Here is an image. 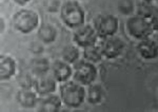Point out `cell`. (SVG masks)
<instances>
[{"instance_id": "3957f363", "label": "cell", "mask_w": 158, "mask_h": 112, "mask_svg": "<svg viewBox=\"0 0 158 112\" xmlns=\"http://www.w3.org/2000/svg\"><path fill=\"white\" fill-rule=\"evenodd\" d=\"M13 25L22 34H29L39 27V15L29 9H21L13 15Z\"/></svg>"}, {"instance_id": "cb8c5ba5", "label": "cell", "mask_w": 158, "mask_h": 112, "mask_svg": "<svg viewBox=\"0 0 158 112\" xmlns=\"http://www.w3.org/2000/svg\"><path fill=\"white\" fill-rule=\"evenodd\" d=\"M12 1L18 4V6H25L27 2H30V0H12Z\"/></svg>"}, {"instance_id": "9a60e30c", "label": "cell", "mask_w": 158, "mask_h": 112, "mask_svg": "<svg viewBox=\"0 0 158 112\" xmlns=\"http://www.w3.org/2000/svg\"><path fill=\"white\" fill-rule=\"evenodd\" d=\"M57 29L51 24H42L39 25L37 37L43 44H53L57 38Z\"/></svg>"}, {"instance_id": "d6986e66", "label": "cell", "mask_w": 158, "mask_h": 112, "mask_svg": "<svg viewBox=\"0 0 158 112\" xmlns=\"http://www.w3.org/2000/svg\"><path fill=\"white\" fill-rule=\"evenodd\" d=\"M156 3L153 0H139L136 3V14L150 19L155 10Z\"/></svg>"}, {"instance_id": "30bf717a", "label": "cell", "mask_w": 158, "mask_h": 112, "mask_svg": "<svg viewBox=\"0 0 158 112\" xmlns=\"http://www.w3.org/2000/svg\"><path fill=\"white\" fill-rule=\"evenodd\" d=\"M51 71H52V75L55 77V80L60 84L70 80L74 72L70 63L64 62L63 59H58L53 62Z\"/></svg>"}, {"instance_id": "9c48e42d", "label": "cell", "mask_w": 158, "mask_h": 112, "mask_svg": "<svg viewBox=\"0 0 158 112\" xmlns=\"http://www.w3.org/2000/svg\"><path fill=\"white\" fill-rule=\"evenodd\" d=\"M57 83L58 81L55 80L53 75L44 74L41 76H37L36 80H35L34 89L38 93V95H48V94H52L55 92L57 89Z\"/></svg>"}, {"instance_id": "484cf974", "label": "cell", "mask_w": 158, "mask_h": 112, "mask_svg": "<svg viewBox=\"0 0 158 112\" xmlns=\"http://www.w3.org/2000/svg\"><path fill=\"white\" fill-rule=\"evenodd\" d=\"M155 40H156V42H157V45H158V35L156 36V38H155Z\"/></svg>"}, {"instance_id": "603a6c76", "label": "cell", "mask_w": 158, "mask_h": 112, "mask_svg": "<svg viewBox=\"0 0 158 112\" xmlns=\"http://www.w3.org/2000/svg\"><path fill=\"white\" fill-rule=\"evenodd\" d=\"M150 21H151L154 31L158 32V4H156V6H155V10L153 12L151 18H150Z\"/></svg>"}, {"instance_id": "5bb4252c", "label": "cell", "mask_w": 158, "mask_h": 112, "mask_svg": "<svg viewBox=\"0 0 158 112\" xmlns=\"http://www.w3.org/2000/svg\"><path fill=\"white\" fill-rule=\"evenodd\" d=\"M36 91H33L32 89L20 88V90L16 94V101L23 108H34L38 104V98Z\"/></svg>"}, {"instance_id": "e0dca14e", "label": "cell", "mask_w": 158, "mask_h": 112, "mask_svg": "<svg viewBox=\"0 0 158 112\" xmlns=\"http://www.w3.org/2000/svg\"><path fill=\"white\" fill-rule=\"evenodd\" d=\"M103 97V89L100 84H91L88 86L86 89V96L85 100L92 105H97L102 101Z\"/></svg>"}, {"instance_id": "7402d4cb", "label": "cell", "mask_w": 158, "mask_h": 112, "mask_svg": "<svg viewBox=\"0 0 158 112\" xmlns=\"http://www.w3.org/2000/svg\"><path fill=\"white\" fill-rule=\"evenodd\" d=\"M132 9H134V3H132L131 0H120L119 2V10L127 14V13L132 12Z\"/></svg>"}, {"instance_id": "44dd1931", "label": "cell", "mask_w": 158, "mask_h": 112, "mask_svg": "<svg viewBox=\"0 0 158 112\" xmlns=\"http://www.w3.org/2000/svg\"><path fill=\"white\" fill-rule=\"evenodd\" d=\"M36 77L33 74V72H20L18 76H17V84L19 85L20 88H25V89H32L34 88L35 85V80H36Z\"/></svg>"}, {"instance_id": "8fae6325", "label": "cell", "mask_w": 158, "mask_h": 112, "mask_svg": "<svg viewBox=\"0 0 158 112\" xmlns=\"http://www.w3.org/2000/svg\"><path fill=\"white\" fill-rule=\"evenodd\" d=\"M137 52L140 57H142L143 59L150 60V59H155L158 57V45L155 39L152 38H146V39L139 40V42L137 44Z\"/></svg>"}, {"instance_id": "7a4b0ae2", "label": "cell", "mask_w": 158, "mask_h": 112, "mask_svg": "<svg viewBox=\"0 0 158 112\" xmlns=\"http://www.w3.org/2000/svg\"><path fill=\"white\" fill-rule=\"evenodd\" d=\"M60 18L70 29H77L85 24V12L76 0H67L60 6Z\"/></svg>"}, {"instance_id": "4fadbf2b", "label": "cell", "mask_w": 158, "mask_h": 112, "mask_svg": "<svg viewBox=\"0 0 158 112\" xmlns=\"http://www.w3.org/2000/svg\"><path fill=\"white\" fill-rule=\"evenodd\" d=\"M16 60L10 55L2 54L0 56V78L1 80H7L16 74Z\"/></svg>"}, {"instance_id": "ffe728a7", "label": "cell", "mask_w": 158, "mask_h": 112, "mask_svg": "<svg viewBox=\"0 0 158 112\" xmlns=\"http://www.w3.org/2000/svg\"><path fill=\"white\" fill-rule=\"evenodd\" d=\"M80 56V52H79V47L76 45H69L64 47L61 52V58L64 62H69L70 65L77 62Z\"/></svg>"}, {"instance_id": "8992f818", "label": "cell", "mask_w": 158, "mask_h": 112, "mask_svg": "<svg viewBox=\"0 0 158 112\" xmlns=\"http://www.w3.org/2000/svg\"><path fill=\"white\" fill-rule=\"evenodd\" d=\"M98 76V69L95 63L88 60H81L77 62L74 67L73 77L74 80L83 86H89L95 83Z\"/></svg>"}, {"instance_id": "d4e9b609", "label": "cell", "mask_w": 158, "mask_h": 112, "mask_svg": "<svg viewBox=\"0 0 158 112\" xmlns=\"http://www.w3.org/2000/svg\"><path fill=\"white\" fill-rule=\"evenodd\" d=\"M1 33H3V30H4V20H3V18L1 17Z\"/></svg>"}, {"instance_id": "ba28073f", "label": "cell", "mask_w": 158, "mask_h": 112, "mask_svg": "<svg viewBox=\"0 0 158 112\" xmlns=\"http://www.w3.org/2000/svg\"><path fill=\"white\" fill-rule=\"evenodd\" d=\"M124 47L126 45H124L123 40L115 35L101 39V52H102L103 57L108 58V59H114V58L118 57L123 52Z\"/></svg>"}, {"instance_id": "6da1fadb", "label": "cell", "mask_w": 158, "mask_h": 112, "mask_svg": "<svg viewBox=\"0 0 158 112\" xmlns=\"http://www.w3.org/2000/svg\"><path fill=\"white\" fill-rule=\"evenodd\" d=\"M61 101L69 108H78L85 103L86 90L85 86L76 80H68L61 83L59 88Z\"/></svg>"}, {"instance_id": "4316f807", "label": "cell", "mask_w": 158, "mask_h": 112, "mask_svg": "<svg viewBox=\"0 0 158 112\" xmlns=\"http://www.w3.org/2000/svg\"><path fill=\"white\" fill-rule=\"evenodd\" d=\"M153 1H155V2H158V0H153Z\"/></svg>"}, {"instance_id": "ac0fdd59", "label": "cell", "mask_w": 158, "mask_h": 112, "mask_svg": "<svg viewBox=\"0 0 158 112\" xmlns=\"http://www.w3.org/2000/svg\"><path fill=\"white\" fill-rule=\"evenodd\" d=\"M82 54H83V58H85V60L95 63V65L100 62L103 58L100 45H90V47L83 48Z\"/></svg>"}, {"instance_id": "7c38bea8", "label": "cell", "mask_w": 158, "mask_h": 112, "mask_svg": "<svg viewBox=\"0 0 158 112\" xmlns=\"http://www.w3.org/2000/svg\"><path fill=\"white\" fill-rule=\"evenodd\" d=\"M62 104L60 95H55L53 93L48 94L39 98L37 104V110L40 112H56L59 111Z\"/></svg>"}, {"instance_id": "5b68a950", "label": "cell", "mask_w": 158, "mask_h": 112, "mask_svg": "<svg viewBox=\"0 0 158 112\" xmlns=\"http://www.w3.org/2000/svg\"><path fill=\"white\" fill-rule=\"evenodd\" d=\"M95 28L99 38H106L115 35L119 28V20L113 14H100L94 19Z\"/></svg>"}, {"instance_id": "277c9868", "label": "cell", "mask_w": 158, "mask_h": 112, "mask_svg": "<svg viewBox=\"0 0 158 112\" xmlns=\"http://www.w3.org/2000/svg\"><path fill=\"white\" fill-rule=\"evenodd\" d=\"M126 28L130 36L137 40L149 38L153 32H155L150 19L141 17L137 14L129 17L126 22Z\"/></svg>"}, {"instance_id": "2e32d148", "label": "cell", "mask_w": 158, "mask_h": 112, "mask_svg": "<svg viewBox=\"0 0 158 112\" xmlns=\"http://www.w3.org/2000/svg\"><path fill=\"white\" fill-rule=\"evenodd\" d=\"M51 67H52V65L44 57H35L30 62L31 71H32L35 76H41L48 74V72L51 70Z\"/></svg>"}, {"instance_id": "52a82bcc", "label": "cell", "mask_w": 158, "mask_h": 112, "mask_svg": "<svg viewBox=\"0 0 158 112\" xmlns=\"http://www.w3.org/2000/svg\"><path fill=\"white\" fill-rule=\"evenodd\" d=\"M98 34L95 28L91 24H83L75 29L73 34V41L79 48H85L96 45L98 40Z\"/></svg>"}]
</instances>
